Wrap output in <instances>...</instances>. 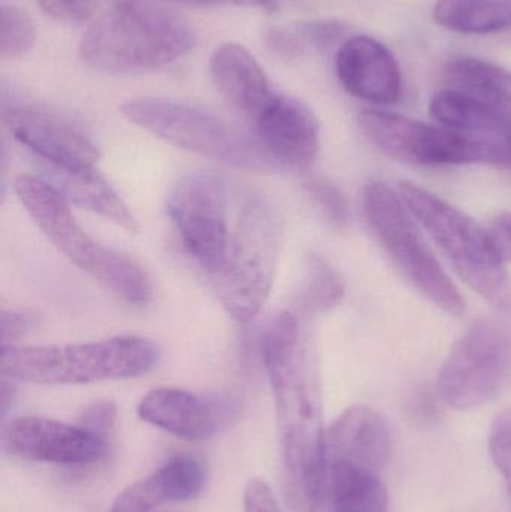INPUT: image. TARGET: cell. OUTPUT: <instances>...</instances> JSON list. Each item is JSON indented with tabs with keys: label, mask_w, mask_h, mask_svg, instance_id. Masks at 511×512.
<instances>
[{
	"label": "cell",
	"mask_w": 511,
	"mask_h": 512,
	"mask_svg": "<svg viewBox=\"0 0 511 512\" xmlns=\"http://www.w3.org/2000/svg\"><path fill=\"white\" fill-rule=\"evenodd\" d=\"M195 41L185 18L143 0H120L87 29L78 53L98 71H147L185 56Z\"/></svg>",
	"instance_id": "2"
},
{
	"label": "cell",
	"mask_w": 511,
	"mask_h": 512,
	"mask_svg": "<svg viewBox=\"0 0 511 512\" xmlns=\"http://www.w3.org/2000/svg\"><path fill=\"white\" fill-rule=\"evenodd\" d=\"M389 457V426L369 406H351L326 430V466L345 465L381 475Z\"/></svg>",
	"instance_id": "17"
},
{
	"label": "cell",
	"mask_w": 511,
	"mask_h": 512,
	"mask_svg": "<svg viewBox=\"0 0 511 512\" xmlns=\"http://www.w3.org/2000/svg\"><path fill=\"white\" fill-rule=\"evenodd\" d=\"M348 30L350 27L342 21L318 20L300 24L294 32L299 36L305 50L314 48V50L323 51L341 42Z\"/></svg>",
	"instance_id": "28"
},
{
	"label": "cell",
	"mask_w": 511,
	"mask_h": 512,
	"mask_svg": "<svg viewBox=\"0 0 511 512\" xmlns=\"http://www.w3.org/2000/svg\"><path fill=\"white\" fill-rule=\"evenodd\" d=\"M2 117L11 134L47 167L90 170L101 158L95 141L77 122L45 105L3 96Z\"/></svg>",
	"instance_id": "12"
},
{
	"label": "cell",
	"mask_w": 511,
	"mask_h": 512,
	"mask_svg": "<svg viewBox=\"0 0 511 512\" xmlns=\"http://www.w3.org/2000/svg\"><path fill=\"white\" fill-rule=\"evenodd\" d=\"M3 450L15 459L57 466H89L108 454V439L80 424L42 417H17L6 424Z\"/></svg>",
	"instance_id": "13"
},
{
	"label": "cell",
	"mask_w": 511,
	"mask_h": 512,
	"mask_svg": "<svg viewBox=\"0 0 511 512\" xmlns=\"http://www.w3.org/2000/svg\"><path fill=\"white\" fill-rule=\"evenodd\" d=\"M306 191L332 224L338 225V227L347 224L348 218H350L347 200L333 183L323 179H314L306 183Z\"/></svg>",
	"instance_id": "27"
},
{
	"label": "cell",
	"mask_w": 511,
	"mask_h": 512,
	"mask_svg": "<svg viewBox=\"0 0 511 512\" xmlns=\"http://www.w3.org/2000/svg\"><path fill=\"white\" fill-rule=\"evenodd\" d=\"M366 140L384 155L411 164H510V138L479 137L399 114L365 110L357 117Z\"/></svg>",
	"instance_id": "9"
},
{
	"label": "cell",
	"mask_w": 511,
	"mask_h": 512,
	"mask_svg": "<svg viewBox=\"0 0 511 512\" xmlns=\"http://www.w3.org/2000/svg\"><path fill=\"white\" fill-rule=\"evenodd\" d=\"M116 421V405L113 402H108V400H98V402L84 408L78 424L86 427L90 432L108 439L113 433L114 427H116Z\"/></svg>",
	"instance_id": "30"
},
{
	"label": "cell",
	"mask_w": 511,
	"mask_h": 512,
	"mask_svg": "<svg viewBox=\"0 0 511 512\" xmlns=\"http://www.w3.org/2000/svg\"><path fill=\"white\" fill-rule=\"evenodd\" d=\"M14 191L36 227L81 271L111 289L126 303L141 306L152 297V283L128 256L95 242L78 224L69 203L42 177H18Z\"/></svg>",
	"instance_id": "4"
},
{
	"label": "cell",
	"mask_w": 511,
	"mask_h": 512,
	"mask_svg": "<svg viewBox=\"0 0 511 512\" xmlns=\"http://www.w3.org/2000/svg\"><path fill=\"white\" fill-rule=\"evenodd\" d=\"M510 370L509 330L497 321L482 319L455 343L444 361L438 393L452 408H479L500 393Z\"/></svg>",
	"instance_id": "10"
},
{
	"label": "cell",
	"mask_w": 511,
	"mask_h": 512,
	"mask_svg": "<svg viewBox=\"0 0 511 512\" xmlns=\"http://www.w3.org/2000/svg\"><path fill=\"white\" fill-rule=\"evenodd\" d=\"M210 75L225 101L248 116H257L276 96L260 63L236 42H225L213 51Z\"/></svg>",
	"instance_id": "19"
},
{
	"label": "cell",
	"mask_w": 511,
	"mask_h": 512,
	"mask_svg": "<svg viewBox=\"0 0 511 512\" xmlns=\"http://www.w3.org/2000/svg\"><path fill=\"white\" fill-rule=\"evenodd\" d=\"M336 74L348 93L369 104L393 105L401 99V66L395 54L372 36L356 35L342 42Z\"/></svg>",
	"instance_id": "16"
},
{
	"label": "cell",
	"mask_w": 511,
	"mask_h": 512,
	"mask_svg": "<svg viewBox=\"0 0 511 512\" xmlns=\"http://www.w3.org/2000/svg\"><path fill=\"white\" fill-rule=\"evenodd\" d=\"M281 243L282 218L276 207L261 195H248L224 262L212 274L222 307L239 324L251 322L269 298Z\"/></svg>",
	"instance_id": "5"
},
{
	"label": "cell",
	"mask_w": 511,
	"mask_h": 512,
	"mask_svg": "<svg viewBox=\"0 0 511 512\" xmlns=\"http://www.w3.org/2000/svg\"><path fill=\"white\" fill-rule=\"evenodd\" d=\"M42 11L62 23L83 24L93 17L95 0H38Z\"/></svg>",
	"instance_id": "29"
},
{
	"label": "cell",
	"mask_w": 511,
	"mask_h": 512,
	"mask_svg": "<svg viewBox=\"0 0 511 512\" xmlns=\"http://www.w3.org/2000/svg\"><path fill=\"white\" fill-rule=\"evenodd\" d=\"M129 122L146 129L165 143L248 171L284 170L261 146L255 135L221 117L167 98L131 99L122 105Z\"/></svg>",
	"instance_id": "7"
},
{
	"label": "cell",
	"mask_w": 511,
	"mask_h": 512,
	"mask_svg": "<svg viewBox=\"0 0 511 512\" xmlns=\"http://www.w3.org/2000/svg\"><path fill=\"white\" fill-rule=\"evenodd\" d=\"M36 32L32 18L24 9L14 5L2 6L0 17V56L17 59L35 44Z\"/></svg>",
	"instance_id": "25"
},
{
	"label": "cell",
	"mask_w": 511,
	"mask_h": 512,
	"mask_svg": "<svg viewBox=\"0 0 511 512\" xmlns=\"http://www.w3.org/2000/svg\"><path fill=\"white\" fill-rule=\"evenodd\" d=\"M144 337L120 336L80 345L14 346L2 351V376L36 385H83L138 378L159 361Z\"/></svg>",
	"instance_id": "3"
},
{
	"label": "cell",
	"mask_w": 511,
	"mask_h": 512,
	"mask_svg": "<svg viewBox=\"0 0 511 512\" xmlns=\"http://www.w3.org/2000/svg\"><path fill=\"white\" fill-rule=\"evenodd\" d=\"M434 18L464 35H491L511 27V0H438Z\"/></svg>",
	"instance_id": "23"
},
{
	"label": "cell",
	"mask_w": 511,
	"mask_h": 512,
	"mask_svg": "<svg viewBox=\"0 0 511 512\" xmlns=\"http://www.w3.org/2000/svg\"><path fill=\"white\" fill-rule=\"evenodd\" d=\"M278 421L282 493L291 512H318L326 499V430L320 373L293 313H279L261 337Z\"/></svg>",
	"instance_id": "1"
},
{
	"label": "cell",
	"mask_w": 511,
	"mask_h": 512,
	"mask_svg": "<svg viewBox=\"0 0 511 512\" xmlns=\"http://www.w3.org/2000/svg\"><path fill=\"white\" fill-rule=\"evenodd\" d=\"M42 171L45 173L42 179L50 183L68 203L96 213L128 233L137 234L140 230L129 207L95 168L63 171L42 165Z\"/></svg>",
	"instance_id": "20"
},
{
	"label": "cell",
	"mask_w": 511,
	"mask_h": 512,
	"mask_svg": "<svg viewBox=\"0 0 511 512\" xmlns=\"http://www.w3.org/2000/svg\"><path fill=\"white\" fill-rule=\"evenodd\" d=\"M396 191L458 276L498 309H510L511 283L506 261L498 254L489 231L416 183H399Z\"/></svg>",
	"instance_id": "6"
},
{
	"label": "cell",
	"mask_w": 511,
	"mask_h": 512,
	"mask_svg": "<svg viewBox=\"0 0 511 512\" xmlns=\"http://www.w3.org/2000/svg\"><path fill=\"white\" fill-rule=\"evenodd\" d=\"M489 451L511 496V409L495 417L489 433Z\"/></svg>",
	"instance_id": "26"
},
{
	"label": "cell",
	"mask_w": 511,
	"mask_h": 512,
	"mask_svg": "<svg viewBox=\"0 0 511 512\" xmlns=\"http://www.w3.org/2000/svg\"><path fill=\"white\" fill-rule=\"evenodd\" d=\"M15 396V387L12 385V379L5 378L3 376L2 382V412L6 414L8 411L9 405H11L12 400H14Z\"/></svg>",
	"instance_id": "36"
},
{
	"label": "cell",
	"mask_w": 511,
	"mask_h": 512,
	"mask_svg": "<svg viewBox=\"0 0 511 512\" xmlns=\"http://www.w3.org/2000/svg\"><path fill=\"white\" fill-rule=\"evenodd\" d=\"M141 420L186 441H207L239 417V403L222 394L156 388L138 405Z\"/></svg>",
	"instance_id": "14"
},
{
	"label": "cell",
	"mask_w": 511,
	"mask_h": 512,
	"mask_svg": "<svg viewBox=\"0 0 511 512\" xmlns=\"http://www.w3.org/2000/svg\"><path fill=\"white\" fill-rule=\"evenodd\" d=\"M173 2L189 3L200 6H246V8L269 9L278 11L293 0H173Z\"/></svg>",
	"instance_id": "35"
},
{
	"label": "cell",
	"mask_w": 511,
	"mask_h": 512,
	"mask_svg": "<svg viewBox=\"0 0 511 512\" xmlns=\"http://www.w3.org/2000/svg\"><path fill=\"white\" fill-rule=\"evenodd\" d=\"M254 120L255 137L284 170H306L314 164L320 152V123L308 105L276 93Z\"/></svg>",
	"instance_id": "15"
},
{
	"label": "cell",
	"mask_w": 511,
	"mask_h": 512,
	"mask_svg": "<svg viewBox=\"0 0 511 512\" xmlns=\"http://www.w3.org/2000/svg\"><path fill=\"white\" fill-rule=\"evenodd\" d=\"M243 511L281 512L269 484L258 478L246 484L245 493H243Z\"/></svg>",
	"instance_id": "32"
},
{
	"label": "cell",
	"mask_w": 511,
	"mask_h": 512,
	"mask_svg": "<svg viewBox=\"0 0 511 512\" xmlns=\"http://www.w3.org/2000/svg\"><path fill=\"white\" fill-rule=\"evenodd\" d=\"M362 207L369 228L402 276L444 312L464 315V297L426 243L419 222H414L398 191L380 180L369 182L363 188Z\"/></svg>",
	"instance_id": "8"
},
{
	"label": "cell",
	"mask_w": 511,
	"mask_h": 512,
	"mask_svg": "<svg viewBox=\"0 0 511 512\" xmlns=\"http://www.w3.org/2000/svg\"><path fill=\"white\" fill-rule=\"evenodd\" d=\"M488 231L498 254L504 261L511 262V212L501 215Z\"/></svg>",
	"instance_id": "34"
},
{
	"label": "cell",
	"mask_w": 511,
	"mask_h": 512,
	"mask_svg": "<svg viewBox=\"0 0 511 512\" xmlns=\"http://www.w3.org/2000/svg\"><path fill=\"white\" fill-rule=\"evenodd\" d=\"M267 47L285 59H294L305 53L302 41L294 30L282 29V27H270L264 35Z\"/></svg>",
	"instance_id": "33"
},
{
	"label": "cell",
	"mask_w": 511,
	"mask_h": 512,
	"mask_svg": "<svg viewBox=\"0 0 511 512\" xmlns=\"http://www.w3.org/2000/svg\"><path fill=\"white\" fill-rule=\"evenodd\" d=\"M167 213L186 251L210 274L216 273L230 239L224 180L203 171L185 174L168 192Z\"/></svg>",
	"instance_id": "11"
},
{
	"label": "cell",
	"mask_w": 511,
	"mask_h": 512,
	"mask_svg": "<svg viewBox=\"0 0 511 512\" xmlns=\"http://www.w3.org/2000/svg\"><path fill=\"white\" fill-rule=\"evenodd\" d=\"M326 498L329 512H389L380 475L351 466H326Z\"/></svg>",
	"instance_id": "22"
},
{
	"label": "cell",
	"mask_w": 511,
	"mask_h": 512,
	"mask_svg": "<svg viewBox=\"0 0 511 512\" xmlns=\"http://www.w3.org/2000/svg\"><path fill=\"white\" fill-rule=\"evenodd\" d=\"M206 472L189 454L173 457L149 477L123 490L108 512H152L171 502H186L203 492Z\"/></svg>",
	"instance_id": "18"
},
{
	"label": "cell",
	"mask_w": 511,
	"mask_h": 512,
	"mask_svg": "<svg viewBox=\"0 0 511 512\" xmlns=\"http://www.w3.org/2000/svg\"><path fill=\"white\" fill-rule=\"evenodd\" d=\"M449 89L459 90L497 114L511 129V71L479 57H453L444 68Z\"/></svg>",
	"instance_id": "21"
},
{
	"label": "cell",
	"mask_w": 511,
	"mask_h": 512,
	"mask_svg": "<svg viewBox=\"0 0 511 512\" xmlns=\"http://www.w3.org/2000/svg\"><path fill=\"white\" fill-rule=\"evenodd\" d=\"M345 295L341 273L320 256H309L306 277L300 292V309L308 315L327 312L338 306Z\"/></svg>",
	"instance_id": "24"
},
{
	"label": "cell",
	"mask_w": 511,
	"mask_h": 512,
	"mask_svg": "<svg viewBox=\"0 0 511 512\" xmlns=\"http://www.w3.org/2000/svg\"><path fill=\"white\" fill-rule=\"evenodd\" d=\"M36 316L33 313L15 312V310H3L2 312V351L17 346L18 340L26 336L30 330L36 327Z\"/></svg>",
	"instance_id": "31"
}]
</instances>
